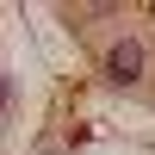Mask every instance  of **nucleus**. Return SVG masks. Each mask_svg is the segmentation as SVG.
<instances>
[{
	"instance_id": "obj_1",
	"label": "nucleus",
	"mask_w": 155,
	"mask_h": 155,
	"mask_svg": "<svg viewBox=\"0 0 155 155\" xmlns=\"http://www.w3.org/2000/svg\"><path fill=\"white\" fill-rule=\"evenodd\" d=\"M143 44H137V37H118V44L106 50V81H118V87H137L143 81Z\"/></svg>"
},
{
	"instance_id": "obj_2",
	"label": "nucleus",
	"mask_w": 155,
	"mask_h": 155,
	"mask_svg": "<svg viewBox=\"0 0 155 155\" xmlns=\"http://www.w3.org/2000/svg\"><path fill=\"white\" fill-rule=\"evenodd\" d=\"M0 99H6V87H0Z\"/></svg>"
}]
</instances>
